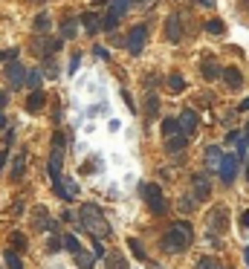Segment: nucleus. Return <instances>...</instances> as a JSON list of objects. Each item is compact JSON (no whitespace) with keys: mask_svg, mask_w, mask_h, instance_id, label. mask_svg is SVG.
<instances>
[{"mask_svg":"<svg viewBox=\"0 0 249 269\" xmlns=\"http://www.w3.org/2000/svg\"><path fill=\"white\" fill-rule=\"evenodd\" d=\"M191 240H194L191 223H188V220H174V223L168 226V232L162 235L159 246H162V252H168V255H180V252H186L188 246H191Z\"/></svg>","mask_w":249,"mask_h":269,"instance_id":"1","label":"nucleus"},{"mask_svg":"<svg viewBox=\"0 0 249 269\" xmlns=\"http://www.w3.org/2000/svg\"><path fill=\"white\" fill-rule=\"evenodd\" d=\"M81 226L99 240H107L110 235H113L110 223L104 220V211L99 209L96 203H84V206H81Z\"/></svg>","mask_w":249,"mask_h":269,"instance_id":"2","label":"nucleus"},{"mask_svg":"<svg viewBox=\"0 0 249 269\" xmlns=\"http://www.w3.org/2000/svg\"><path fill=\"white\" fill-rule=\"evenodd\" d=\"M139 194H142V200L148 203L151 214H156V217L168 214V203H165V197H162V191H159L156 182H142V185H139Z\"/></svg>","mask_w":249,"mask_h":269,"instance_id":"3","label":"nucleus"},{"mask_svg":"<svg viewBox=\"0 0 249 269\" xmlns=\"http://www.w3.org/2000/svg\"><path fill=\"white\" fill-rule=\"evenodd\" d=\"M145 44H148V24H136L133 29L124 35V49L130 55H139L145 49Z\"/></svg>","mask_w":249,"mask_h":269,"instance_id":"4","label":"nucleus"},{"mask_svg":"<svg viewBox=\"0 0 249 269\" xmlns=\"http://www.w3.org/2000/svg\"><path fill=\"white\" fill-rule=\"evenodd\" d=\"M61 49V38H50V35H38V38H32V52L38 55V58L44 61V58H52L55 52Z\"/></svg>","mask_w":249,"mask_h":269,"instance_id":"5","label":"nucleus"},{"mask_svg":"<svg viewBox=\"0 0 249 269\" xmlns=\"http://www.w3.org/2000/svg\"><path fill=\"white\" fill-rule=\"evenodd\" d=\"M191 194H194L197 203H206V200L212 197V179H209L206 171H197V174L191 177Z\"/></svg>","mask_w":249,"mask_h":269,"instance_id":"6","label":"nucleus"},{"mask_svg":"<svg viewBox=\"0 0 249 269\" xmlns=\"http://www.w3.org/2000/svg\"><path fill=\"white\" fill-rule=\"evenodd\" d=\"M3 75H6V81H9V87H12V90H21L24 84H26V75H29V70H26L21 61H9Z\"/></svg>","mask_w":249,"mask_h":269,"instance_id":"7","label":"nucleus"},{"mask_svg":"<svg viewBox=\"0 0 249 269\" xmlns=\"http://www.w3.org/2000/svg\"><path fill=\"white\" fill-rule=\"evenodd\" d=\"M226 226H229V209L226 206H215L212 214H209V235H212V240L218 235H223Z\"/></svg>","mask_w":249,"mask_h":269,"instance_id":"8","label":"nucleus"},{"mask_svg":"<svg viewBox=\"0 0 249 269\" xmlns=\"http://www.w3.org/2000/svg\"><path fill=\"white\" fill-rule=\"evenodd\" d=\"M238 168H241V156L238 153H226L223 156V162H220V182L223 185H232L235 182V177H238Z\"/></svg>","mask_w":249,"mask_h":269,"instance_id":"9","label":"nucleus"},{"mask_svg":"<svg viewBox=\"0 0 249 269\" xmlns=\"http://www.w3.org/2000/svg\"><path fill=\"white\" fill-rule=\"evenodd\" d=\"M177 119H180V130H183L186 136H194V133H197V127H200V116H197L191 107H186Z\"/></svg>","mask_w":249,"mask_h":269,"instance_id":"10","label":"nucleus"},{"mask_svg":"<svg viewBox=\"0 0 249 269\" xmlns=\"http://www.w3.org/2000/svg\"><path fill=\"white\" fill-rule=\"evenodd\" d=\"M165 38L171 44H180L183 41V26H180V12H171L168 21H165Z\"/></svg>","mask_w":249,"mask_h":269,"instance_id":"11","label":"nucleus"},{"mask_svg":"<svg viewBox=\"0 0 249 269\" xmlns=\"http://www.w3.org/2000/svg\"><path fill=\"white\" fill-rule=\"evenodd\" d=\"M223 156H226V153L220 150V145H209L206 153H203V165H206V171H220Z\"/></svg>","mask_w":249,"mask_h":269,"instance_id":"12","label":"nucleus"},{"mask_svg":"<svg viewBox=\"0 0 249 269\" xmlns=\"http://www.w3.org/2000/svg\"><path fill=\"white\" fill-rule=\"evenodd\" d=\"M61 165H64V150L52 148V156H50V177H52V182H55V188L61 185Z\"/></svg>","mask_w":249,"mask_h":269,"instance_id":"13","label":"nucleus"},{"mask_svg":"<svg viewBox=\"0 0 249 269\" xmlns=\"http://www.w3.org/2000/svg\"><path fill=\"white\" fill-rule=\"evenodd\" d=\"M200 75H203L206 81H215V78H220V75H223V67H220L215 58H206L203 64H200Z\"/></svg>","mask_w":249,"mask_h":269,"instance_id":"14","label":"nucleus"},{"mask_svg":"<svg viewBox=\"0 0 249 269\" xmlns=\"http://www.w3.org/2000/svg\"><path fill=\"white\" fill-rule=\"evenodd\" d=\"M220 78H223V84H226L229 90H241V84H244V75H241L238 67H226Z\"/></svg>","mask_w":249,"mask_h":269,"instance_id":"15","label":"nucleus"},{"mask_svg":"<svg viewBox=\"0 0 249 269\" xmlns=\"http://www.w3.org/2000/svg\"><path fill=\"white\" fill-rule=\"evenodd\" d=\"M44 104H47V93L44 90H32L29 96H26V110L29 113H41Z\"/></svg>","mask_w":249,"mask_h":269,"instance_id":"16","label":"nucleus"},{"mask_svg":"<svg viewBox=\"0 0 249 269\" xmlns=\"http://www.w3.org/2000/svg\"><path fill=\"white\" fill-rule=\"evenodd\" d=\"M78 24L84 26V32H87V35H96V32H101V18H99L96 12H84Z\"/></svg>","mask_w":249,"mask_h":269,"instance_id":"17","label":"nucleus"},{"mask_svg":"<svg viewBox=\"0 0 249 269\" xmlns=\"http://www.w3.org/2000/svg\"><path fill=\"white\" fill-rule=\"evenodd\" d=\"M32 223H35V229H50V232H55V226H58L55 220H50L47 209H35V220Z\"/></svg>","mask_w":249,"mask_h":269,"instance_id":"18","label":"nucleus"},{"mask_svg":"<svg viewBox=\"0 0 249 269\" xmlns=\"http://www.w3.org/2000/svg\"><path fill=\"white\" fill-rule=\"evenodd\" d=\"M119 21H122V15H119L116 9H107V15L101 18V29H104V32H110V35H113V32L119 29Z\"/></svg>","mask_w":249,"mask_h":269,"instance_id":"19","label":"nucleus"},{"mask_svg":"<svg viewBox=\"0 0 249 269\" xmlns=\"http://www.w3.org/2000/svg\"><path fill=\"white\" fill-rule=\"evenodd\" d=\"M186 145H188L186 133H177V136H168V139H165V150H168V153H180V150H186Z\"/></svg>","mask_w":249,"mask_h":269,"instance_id":"20","label":"nucleus"},{"mask_svg":"<svg viewBox=\"0 0 249 269\" xmlns=\"http://www.w3.org/2000/svg\"><path fill=\"white\" fill-rule=\"evenodd\" d=\"M156 116H159V96L156 93H148L145 96V119L154 122Z\"/></svg>","mask_w":249,"mask_h":269,"instance_id":"21","label":"nucleus"},{"mask_svg":"<svg viewBox=\"0 0 249 269\" xmlns=\"http://www.w3.org/2000/svg\"><path fill=\"white\" fill-rule=\"evenodd\" d=\"M41 81H44V67L29 70V75H26V87L29 90H41Z\"/></svg>","mask_w":249,"mask_h":269,"instance_id":"22","label":"nucleus"},{"mask_svg":"<svg viewBox=\"0 0 249 269\" xmlns=\"http://www.w3.org/2000/svg\"><path fill=\"white\" fill-rule=\"evenodd\" d=\"M32 29L38 32V35H47V32H50V15H47V12L35 15V21H32Z\"/></svg>","mask_w":249,"mask_h":269,"instance_id":"23","label":"nucleus"},{"mask_svg":"<svg viewBox=\"0 0 249 269\" xmlns=\"http://www.w3.org/2000/svg\"><path fill=\"white\" fill-rule=\"evenodd\" d=\"M165 84H168L171 93H183V90H186V78H183L180 73H171V75L165 78Z\"/></svg>","mask_w":249,"mask_h":269,"instance_id":"24","label":"nucleus"},{"mask_svg":"<svg viewBox=\"0 0 249 269\" xmlns=\"http://www.w3.org/2000/svg\"><path fill=\"white\" fill-rule=\"evenodd\" d=\"M24 171H26V150H21V153L12 159V177L18 179L21 174H24Z\"/></svg>","mask_w":249,"mask_h":269,"instance_id":"25","label":"nucleus"},{"mask_svg":"<svg viewBox=\"0 0 249 269\" xmlns=\"http://www.w3.org/2000/svg\"><path fill=\"white\" fill-rule=\"evenodd\" d=\"M3 258H6V267H9V269H24L21 252H15V249H6V252H3Z\"/></svg>","mask_w":249,"mask_h":269,"instance_id":"26","label":"nucleus"},{"mask_svg":"<svg viewBox=\"0 0 249 269\" xmlns=\"http://www.w3.org/2000/svg\"><path fill=\"white\" fill-rule=\"evenodd\" d=\"M26 246H29V243H26V238H24L21 232H12V235H9V249H15V252H24Z\"/></svg>","mask_w":249,"mask_h":269,"instance_id":"27","label":"nucleus"},{"mask_svg":"<svg viewBox=\"0 0 249 269\" xmlns=\"http://www.w3.org/2000/svg\"><path fill=\"white\" fill-rule=\"evenodd\" d=\"M75 267H78V269H93L96 267V258H90V252H84V249H81V252L75 255Z\"/></svg>","mask_w":249,"mask_h":269,"instance_id":"28","label":"nucleus"},{"mask_svg":"<svg viewBox=\"0 0 249 269\" xmlns=\"http://www.w3.org/2000/svg\"><path fill=\"white\" fill-rule=\"evenodd\" d=\"M104 258H107V269H127V261H124L119 252H110Z\"/></svg>","mask_w":249,"mask_h":269,"instance_id":"29","label":"nucleus"},{"mask_svg":"<svg viewBox=\"0 0 249 269\" xmlns=\"http://www.w3.org/2000/svg\"><path fill=\"white\" fill-rule=\"evenodd\" d=\"M162 133H165V139H168V136L183 133V130H180V119H165V122H162Z\"/></svg>","mask_w":249,"mask_h":269,"instance_id":"30","label":"nucleus"},{"mask_svg":"<svg viewBox=\"0 0 249 269\" xmlns=\"http://www.w3.org/2000/svg\"><path fill=\"white\" fill-rule=\"evenodd\" d=\"M64 249L73 252V255H78V252H81V243H78L75 235H64Z\"/></svg>","mask_w":249,"mask_h":269,"instance_id":"31","label":"nucleus"},{"mask_svg":"<svg viewBox=\"0 0 249 269\" xmlns=\"http://www.w3.org/2000/svg\"><path fill=\"white\" fill-rule=\"evenodd\" d=\"M133 3H136V0H110V9H116L119 15H127V12L133 9Z\"/></svg>","mask_w":249,"mask_h":269,"instance_id":"32","label":"nucleus"},{"mask_svg":"<svg viewBox=\"0 0 249 269\" xmlns=\"http://www.w3.org/2000/svg\"><path fill=\"white\" fill-rule=\"evenodd\" d=\"M206 32H209V35H223V32H226V24H223L220 18H212V21L206 24Z\"/></svg>","mask_w":249,"mask_h":269,"instance_id":"33","label":"nucleus"},{"mask_svg":"<svg viewBox=\"0 0 249 269\" xmlns=\"http://www.w3.org/2000/svg\"><path fill=\"white\" fill-rule=\"evenodd\" d=\"M75 26H78V21H73V18H67L61 24V35L70 41V38H75Z\"/></svg>","mask_w":249,"mask_h":269,"instance_id":"34","label":"nucleus"},{"mask_svg":"<svg viewBox=\"0 0 249 269\" xmlns=\"http://www.w3.org/2000/svg\"><path fill=\"white\" fill-rule=\"evenodd\" d=\"M21 49L18 47H9V49H0V64H9V61H18Z\"/></svg>","mask_w":249,"mask_h":269,"instance_id":"35","label":"nucleus"},{"mask_svg":"<svg viewBox=\"0 0 249 269\" xmlns=\"http://www.w3.org/2000/svg\"><path fill=\"white\" fill-rule=\"evenodd\" d=\"M194 206H197L194 194H186V197L180 200V211H183V214H191V211H194Z\"/></svg>","mask_w":249,"mask_h":269,"instance_id":"36","label":"nucleus"},{"mask_svg":"<svg viewBox=\"0 0 249 269\" xmlns=\"http://www.w3.org/2000/svg\"><path fill=\"white\" fill-rule=\"evenodd\" d=\"M127 246H130V252H133L139 261H148V255H145V249H142V243H139V240L130 238V240H127Z\"/></svg>","mask_w":249,"mask_h":269,"instance_id":"37","label":"nucleus"},{"mask_svg":"<svg viewBox=\"0 0 249 269\" xmlns=\"http://www.w3.org/2000/svg\"><path fill=\"white\" fill-rule=\"evenodd\" d=\"M61 246H64V238H58V235L52 232V235H50V240H47V249H50V252H58Z\"/></svg>","mask_w":249,"mask_h":269,"instance_id":"38","label":"nucleus"},{"mask_svg":"<svg viewBox=\"0 0 249 269\" xmlns=\"http://www.w3.org/2000/svg\"><path fill=\"white\" fill-rule=\"evenodd\" d=\"M41 67H44V73H47L50 78H55V75H58V67H55V61H52V58H44Z\"/></svg>","mask_w":249,"mask_h":269,"instance_id":"39","label":"nucleus"},{"mask_svg":"<svg viewBox=\"0 0 249 269\" xmlns=\"http://www.w3.org/2000/svg\"><path fill=\"white\" fill-rule=\"evenodd\" d=\"M52 148H58V150L67 148V136H64V130H55V136H52Z\"/></svg>","mask_w":249,"mask_h":269,"instance_id":"40","label":"nucleus"},{"mask_svg":"<svg viewBox=\"0 0 249 269\" xmlns=\"http://www.w3.org/2000/svg\"><path fill=\"white\" fill-rule=\"evenodd\" d=\"M197 269H220V267H218L215 258H200V261H197Z\"/></svg>","mask_w":249,"mask_h":269,"instance_id":"41","label":"nucleus"},{"mask_svg":"<svg viewBox=\"0 0 249 269\" xmlns=\"http://www.w3.org/2000/svg\"><path fill=\"white\" fill-rule=\"evenodd\" d=\"M93 52H96V55H99L101 61H110V52H107V47H101V44H96Z\"/></svg>","mask_w":249,"mask_h":269,"instance_id":"42","label":"nucleus"},{"mask_svg":"<svg viewBox=\"0 0 249 269\" xmlns=\"http://www.w3.org/2000/svg\"><path fill=\"white\" fill-rule=\"evenodd\" d=\"M241 139H244V133H241V130H229V136H226V142H229V145H238Z\"/></svg>","mask_w":249,"mask_h":269,"instance_id":"43","label":"nucleus"},{"mask_svg":"<svg viewBox=\"0 0 249 269\" xmlns=\"http://www.w3.org/2000/svg\"><path fill=\"white\" fill-rule=\"evenodd\" d=\"M235 119H238V110H229V113H223V124H226V127H232V124H235Z\"/></svg>","mask_w":249,"mask_h":269,"instance_id":"44","label":"nucleus"},{"mask_svg":"<svg viewBox=\"0 0 249 269\" xmlns=\"http://www.w3.org/2000/svg\"><path fill=\"white\" fill-rule=\"evenodd\" d=\"M93 255L96 258H104V246H101V240L93 238Z\"/></svg>","mask_w":249,"mask_h":269,"instance_id":"45","label":"nucleus"},{"mask_svg":"<svg viewBox=\"0 0 249 269\" xmlns=\"http://www.w3.org/2000/svg\"><path fill=\"white\" fill-rule=\"evenodd\" d=\"M78 64H81V55H73V58H70V67H67V73H75Z\"/></svg>","mask_w":249,"mask_h":269,"instance_id":"46","label":"nucleus"},{"mask_svg":"<svg viewBox=\"0 0 249 269\" xmlns=\"http://www.w3.org/2000/svg\"><path fill=\"white\" fill-rule=\"evenodd\" d=\"M122 96H124V104H127L130 110H136V104H133V98H130V93H127V90H122Z\"/></svg>","mask_w":249,"mask_h":269,"instance_id":"47","label":"nucleus"},{"mask_svg":"<svg viewBox=\"0 0 249 269\" xmlns=\"http://www.w3.org/2000/svg\"><path fill=\"white\" fill-rule=\"evenodd\" d=\"M241 226H244V229H249V211H244V214H241Z\"/></svg>","mask_w":249,"mask_h":269,"instance_id":"48","label":"nucleus"},{"mask_svg":"<svg viewBox=\"0 0 249 269\" xmlns=\"http://www.w3.org/2000/svg\"><path fill=\"white\" fill-rule=\"evenodd\" d=\"M244 110H249V98H244V101L238 104V113H244Z\"/></svg>","mask_w":249,"mask_h":269,"instance_id":"49","label":"nucleus"},{"mask_svg":"<svg viewBox=\"0 0 249 269\" xmlns=\"http://www.w3.org/2000/svg\"><path fill=\"white\" fill-rule=\"evenodd\" d=\"M194 3H197V6H206V9H212V6H215L212 0H194Z\"/></svg>","mask_w":249,"mask_h":269,"instance_id":"50","label":"nucleus"},{"mask_svg":"<svg viewBox=\"0 0 249 269\" xmlns=\"http://www.w3.org/2000/svg\"><path fill=\"white\" fill-rule=\"evenodd\" d=\"M6 101H9V96H6V93H0V110L6 107Z\"/></svg>","mask_w":249,"mask_h":269,"instance_id":"51","label":"nucleus"},{"mask_svg":"<svg viewBox=\"0 0 249 269\" xmlns=\"http://www.w3.org/2000/svg\"><path fill=\"white\" fill-rule=\"evenodd\" d=\"M6 168V150H0V171Z\"/></svg>","mask_w":249,"mask_h":269,"instance_id":"52","label":"nucleus"},{"mask_svg":"<svg viewBox=\"0 0 249 269\" xmlns=\"http://www.w3.org/2000/svg\"><path fill=\"white\" fill-rule=\"evenodd\" d=\"M0 127H6V116H3V110H0Z\"/></svg>","mask_w":249,"mask_h":269,"instance_id":"53","label":"nucleus"},{"mask_svg":"<svg viewBox=\"0 0 249 269\" xmlns=\"http://www.w3.org/2000/svg\"><path fill=\"white\" fill-rule=\"evenodd\" d=\"M139 3H142V6H151V3H154V0H139Z\"/></svg>","mask_w":249,"mask_h":269,"instance_id":"54","label":"nucleus"},{"mask_svg":"<svg viewBox=\"0 0 249 269\" xmlns=\"http://www.w3.org/2000/svg\"><path fill=\"white\" fill-rule=\"evenodd\" d=\"M96 6H101V3H110V0H93Z\"/></svg>","mask_w":249,"mask_h":269,"instance_id":"55","label":"nucleus"},{"mask_svg":"<svg viewBox=\"0 0 249 269\" xmlns=\"http://www.w3.org/2000/svg\"><path fill=\"white\" fill-rule=\"evenodd\" d=\"M247 179H249V162H247Z\"/></svg>","mask_w":249,"mask_h":269,"instance_id":"56","label":"nucleus"},{"mask_svg":"<svg viewBox=\"0 0 249 269\" xmlns=\"http://www.w3.org/2000/svg\"><path fill=\"white\" fill-rule=\"evenodd\" d=\"M26 3H32V0H26ZM41 3H44V0H41Z\"/></svg>","mask_w":249,"mask_h":269,"instance_id":"57","label":"nucleus"}]
</instances>
